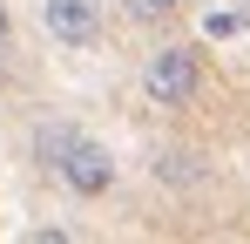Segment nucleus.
<instances>
[{
	"mask_svg": "<svg viewBox=\"0 0 250 244\" xmlns=\"http://www.w3.org/2000/svg\"><path fill=\"white\" fill-rule=\"evenodd\" d=\"M122 7H128V14H135V21H163V14H169V7H176V0H122Z\"/></svg>",
	"mask_w": 250,
	"mask_h": 244,
	"instance_id": "obj_6",
	"label": "nucleus"
},
{
	"mask_svg": "<svg viewBox=\"0 0 250 244\" xmlns=\"http://www.w3.org/2000/svg\"><path fill=\"white\" fill-rule=\"evenodd\" d=\"M54 176L75 190V197H102L108 183H115V156L102 149V143H88V136H75V149L54 163Z\"/></svg>",
	"mask_w": 250,
	"mask_h": 244,
	"instance_id": "obj_2",
	"label": "nucleus"
},
{
	"mask_svg": "<svg viewBox=\"0 0 250 244\" xmlns=\"http://www.w3.org/2000/svg\"><path fill=\"white\" fill-rule=\"evenodd\" d=\"M142 88L156 109H189L196 88H203V54L196 48H156L149 68H142Z\"/></svg>",
	"mask_w": 250,
	"mask_h": 244,
	"instance_id": "obj_1",
	"label": "nucleus"
},
{
	"mask_svg": "<svg viewBox=\"0 0 250 244\" xmlns=\"http://www.w3.org/2000/svg\"><path fill=\"white\" fill-rule=\"evenodd\" d=\"M41 27L54 41H68V48H88L95 27H102V7L95 0H41Z\"/></svg>",
	"mask_w": 250,
	"mask_h": 244,
	"instance_id": "obj_3",
	"label": "nucleus"
},
{
	"mask_svg": "<svg viewBox=\"0 0 250 244\" xmlns=\"http://www.w3.org/2000/svg\"><path fill=\"white\" fill-rule=\"evenodd\" d=\"M237 27H244V14H209L203 21V34H237Z\"/></svg>",
	"mask_w": 250,
	"mask_h": 244,
	"instance_id": "obj_7",
	"label": "nucleus"
},
{
	"mask_svg": "<svg viewBox=\"0 0 250 244\" xmlns=\"http://www.w3.org/2000/svg\"><path fill=\"white\" fill-rule=\"evenodd\" d=\"M34 149H41V163H61L68 149H75V129H68V122H54V129L34 136Z\"/></svg>",
	"mask_w": 250,
	"mask_h": 244,
	"instance_id": "obj_5",
	"label": "nucleus"
},
{
	"mask_svg": "<svg viewBox=\"0 0 250 244\" xmlns=\"http://www.w3.org/2000/svg\"><path fill=\"white\" fill-rule=\"evenodd\" d=\"M0 41H7V7H0Z\"/></svg>",
	"mask_w": 250,
	"mask_h": 244,
	"instance_id": "obj_8",
	"label": "nucleus"
},
{
	"mask_svg": "<svg viewBox=\"0 0 250 244\" xmlns=\"http://www.w3.org/2000/svg\"><path fill=\"white\" fill-rule=\"evenodd\" d=\"M156 176H163V183H176V190H196V183L209 176V163H203V156H183V149H176V156H163V163H156Z\"/></svg>",
	"mask_w": 250,
	"mask_h": 244,
	"instance_id": "obj_4",
	"label": "nucleus"
}]
</instances>
